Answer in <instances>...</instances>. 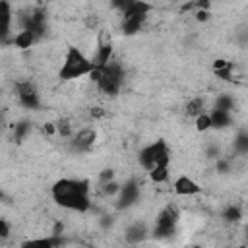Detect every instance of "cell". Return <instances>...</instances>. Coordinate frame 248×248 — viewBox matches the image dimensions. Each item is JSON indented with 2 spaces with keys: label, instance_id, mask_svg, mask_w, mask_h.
I'll use <instances>...</instances> for the list:
<instances>
[{
  "label": "cell",
  "instance_id": "6da1fadb",
  "mask_svg": "<svg viewBox=\"0 0 248 248\" xmlns=\"http://www.w3.org/2000/svg\"><path fill=\"white\" fill-rule=\"evenodd\" d=\"M52 200L72 211H87L91 207L89 198V182L87 180H76V178H60L52 184Z\"/></svg>",
  "mask_w": 248,
  "mask_h": 248
},
{
  "label": "cell",
  "instance_id": "7a4b0ae2",
  "mask_svg": "<svg viewBox=\"0 0 248 248\" xmlns=\"http://www.w3.org/2000/svg\"><path fill=\"white\" fill-rule=\"evenodd\" d=\"M95 68L93 60L87 58L78 46L70 45L64 56V62L58 70V78L62 81H72V79H79L81 76H89L91 70Z\"/></svg>",
  "mask_w": 248,
  "mask_h": 248
},
{
  "label": "cell",
  "instance_id": "3957f363",
  "mask_svg": "<svg viewBox=\"0 0 248 248\" xmlns=\"http://www.w3.org/2000/svg\"><path fill=\"white\" fill-rule=\"evenodd\" d=\"M138 161L145 170H151L153 167H169L170 149H169L165 140H157V141H153V143H149V145L140 149Z\"/></svg>",
  "mask_w": 248,
  "mask_h": 248
},
{
  "label": "cell",
  "instance_id": "277c9868",
  "mask_svg": "<svg viewBox=\"0 0 248 248\" xmlns=\"http://www.w3.org/2000/svg\"><path fill=\"white\" fill-rule=\"evenodd\" d=\"M122 81H124V70L122 66L116 62V60H110L105 68H103V74L97 81L99 85V91L105 93V95H116L122 87Z\"/></svg>",
  "mask_w": 248,
  "mask_h": 248
},
{
  "label": "cell",
  "instance_id": "5b68a950",
  "mask_svg": "<svg viewBox=\"0 0 248 248\" xmlns=\"http://www.w3.org/2000/svg\"><path fill=\"white\" fill-rule=\"evenodd\" d=\"M178 219H180V211H178V207H176V205H172V203L165 205V207L159 211L157 219H155V227H153L155 236H157V238L169 236V234L174 231V227H176Z\"/></svg>",
  "mask_w": 248,
  "mask_h": 248
},
{
  "label": "cell",
  "instance_id": "8992f818",
  "mask_svg": "<svg viewBox=\"0 0 248 248\" xmlns=\"http://www.w3.org/2000/svg\"><path fill=\"white\" fill-rule=\"evenodd\" d=\"M16 91H17V99L19 105L25 108H39L41 101H39V91L31 81H17L16 83Z\"/></svg>",
  "mask_w": 248,
  "mask_h": 248
},
{
  "label": "cell",
  "instance_id": "52a82bcc",
  "mask_svg": "<svg viewBox=\"0 0 248 248\" xmlns=\"http://www.w3.org/2000/svg\"><path fill=\"white\" fill-rule=\"evenodd\" d=\"M112 60V43H110V35L107 31H101L99 35V43H97V54L93 58V64L99 68H105L108 62Z\"/></svg>",
  "mask_w": 248,
  "mask_h": 248
},
{
  "label": "cell",
  "instance_id": "ba28073f",
  "mask_svg": "<svg viewBox=\"0 0 248 248\" xmlns=\"http://www.w3.org/2000/svg\"><path fill=\"white\" fill-rule=\"evenodd\" d=\"M151 10H153V4H149V2H145V0H134V2L122 12V17H124V19L145 21Z\"/></svg>",
  "mask_w": 248,
  "mask_h": 248
},
{
  "label": "cell",
  "instance_id": "9c48e42d",
  "mask_svg": "<svg viewBox=\"0 0 248 248\" xmlns=\"http://www.w3.org/2000/svg\"><path fill=\"white\" fill-rule=\"evenodd\" d=\"M97 140V132L93 128H83L72 138V149L74 151H89Z\"/></svg>",
  "mask_w": 248,
  "mask_h": 248
},
{
  "label": "cell",
  "instance_id": "30bf717a",
  "mask_svg": "<svg viewBox=\"0 0 248 248\" xmlns=\"http://www.w3.org/2000/svg\"><path fill=\"white\" fill-rule=\"evenodd\" d=\"M172 190H174V194H178V196H196V194L202 192V186H200L194 178L182 174V176H178V178L174 180Z\"/></svg>",
  "mask_w": 248,
  "mask_h": 248
},
{
  "label": "cell",
  "instance_id": "8fae6325",
  "mask_svg": "<svg viewBox=\"0 0 248 248\" xmlns=\"http://www.w3.org/2000/svg\"><path fill=\"white\" fill-rule=\"evenodd\" d=\"M120 207H130L132 203H136L138 202V196H140V186H138V182L136 180H128L124 186H120Z\"/></svg>",
  "mask_w": 248,
  "mask_h": 248
},
{
  "label": "cell",
  "instance_id": "7c38bea8",
  "mask_svg": "<svg viewBox=\"0 0 248 248\" xmlns=\"http://www.w3.org/2000/svg\"><path fill=\"white\" fill-rule=\"evenodd\" d=\"M35 41H37V35H35L33 31H29V29H21V31L16 33L14 39H12L14 46L19 48V50H27V48H31Z\"/></svg>",
  "mask_w": 248,
  "mask_h": 248
},
{
  "label": "cell",
  "instance_id": "4fadbf2b",
  "mask_svg": "<svg viewBox=\"0 0 248 248\" xmlns=\"http://www.w3.org/2000/svg\"><path fill=\"white\" fill-rule=\"evenodd\" d=\"M0 19H2L0 35H2V39L6 41L8 35H10V27H12V8H10V2H8V0H2V2H0Z\"/></svg>",
  "mask_w": 248,
  "mask_h": 248
},
{
  "label": "cell",
  "instance_id": "5bb4252c",
  "mask_svg": "<svg viewBox=\"0 0 248 248\" xmlns=\"http://www.w3.org/2000/svg\"><path fill=\"white\" fill-rule=\"evenodd\" d=\"M209 114H211V124H213V128H217V130H223V128H227V126L231 124V112H229V110L213 108Z\"/></svg>",
  "mask_w": 248,
  "mask_h": 248
},
{
  "label": "cell",
  "instance_id": "9a60e30c",
  "mask_svg": "<svg viewBox=\"0 0 248 248\" xmlns=\"http://www.w3.org/2000/svg\"><path fill=\"white\" fill-rule=\"evenodd\" d=\"M202 112H205V101L202 99V97H194L192 101H188V105H186V114L188 116H200Z\"/></svg>",
  "mask_w": 248,
  "mask_h": 248
},
{
  "label": "cell",
  "instance_id": "2e32d148",
  "mask_svg": "<svg viewBox=\"0 0 248 248\" xmlns=\"http://www.w3.org/2000/svg\"><path fill=\"white\" fill-rule=\"evenodd\" d=\"M29 132H31V122H29V120H19V122H16V126H14V138H16L17 143L23 141Z\"/></svg>",
  "mask_w": 248,
  "mask_h": 248
},
{
  "label": "cell",
  "instance_id": "e0dca14e",
  "mask_svg": "<svg viewBox=\"0 0 248 248\" xmlns=\"http://www.w3.org/2000/svg\"><path fill=\"white\" fill-rule=\"evenodd\" d=\"M194 124H196V130H198V132H207L209 128H213V124H211V114H209V112H202L200 116L194 118Z\"/></svg>",
  "mask_w": 248,
  "mask_h": 248
},
{
  "label": "cell",
  "instance_id": "ac0fdd59",
  "mask_svg": "<svg viewBox=\"0 0 248 248\" xmlns=\"http://www.w3.org/2000/svg\"><path fill=\"white\" fill-rule=\"evenodd\" d=\"M143 21H138V19H124L122 17V33L124 35H136L140 29H141Z\"/></svg>",
  "mask_w": 248,
  "mask_h": 248
},
{
  "label": "cell",
  "instance_id": "d6986e66",
  "mask_svg": "<svg viewBox=\"0 0 248 248\" xmlns=\"http://www.w3.org/2000/svg\"><path fill=\"white\" fill-rule=\"evenodd\" d=\"M147 172H149V178L153 182H165L169 178V167H153Z\"/></svg>",
  "mask_w": 248,
  "mask_h": 248
},
{
  "label": "cell",
  "instance_id": "ffe728a7",
  "mask_svg": "<svg viewBox=\"0 0 248 248\" xmlns=\"http://www.w3.org/2000/svg\"><path fill=\"white\" fill-rule=\"evenodd\" d=\"M232 107H234V101H232V97L231 95H219L217 99H215V107L213 108H221V110H232Z\"/></svg>",
  "mask_w": 248,
  "mask_h": 248
},
{
  "label": "cell",
  "instance_id": "44dd1931",
  "mask_svg": "<svg viewBox=\"0 0 248 248\" xmlns=\"http://www.w3.org/2000/svg\"><path fill=\"white\" fill-rule=\"evenodd\" d=\"M242 217V211L236 207V205H229L225 211H223V219L229 221V223H238Z\"/></svg>",
  "mask_w": 248,
  "mask_h": 248
},
{
  "label": "cell",
  "instance_id": "7402d4cb",
  "mask_svg": "<svg viewBox=\"0 0 248 248\" xmlns=\"http://www.w3.org/2000/svg\"><path fill=\"white\" fill-rule=\"evenodd\" d=\"M234 149L238 153H248V132H240L234 138Z\"/></svg>",
  "mask_w": 248,
  "mask_h": 248
},
{
  "label": "cell",
  "instance_id": "603a6c76",
  "mask_svg": "<svg viewBox=\"0 0 248 248\" xmlns=\"http://www.w3.org/2000/svg\"><path fill=\"white\" fill-rule=\"evenodd\" d=\"M56 132H58L62 138H70V136H72V124H70V120H68V118H60V120L56 122Z\"/></svg>",
  "mask_w": 248,
  "mask_h": 248
},
{
  "label": "cell",
  "instance_id": "cb8c5ba5",
  "mask_svg": "<svg viewBox=\"0 0 248 248\" xmlns=\"http://www.w3.org/2000/svg\"><path fill=\"white\" fill-rule=\"evenodd\" d=\"M101 192H103L105 196H114V194H118V192H120V184L112 178V180H108V182L101 184Z\"/></svg>",
  "mask_w": 248,
  "mask_h": 248
},
{
  "label": "cell",
  "instance_id": "d4e9b609",
  "mask_svg": "<svg viewBox=\"0 0 248 248\" xmlns=\"http://www.w3.org/2000/svg\"><path fill=\"white\" fill-rule=\"evenodd\" d=\"M143 234H145V227H143V225H134V227L128 231L126 238H128L130 242H136V240H140Z\"/></svg>",
  "mask_w": 248,
  "mask_h": 248
},
{
  "label": "cell",
  "instance_id": "484cf974",
  "mask_svg": "<svg viewBox=\"0 0 248 248\" xmlns=\"http://www.w3.org/2000/svg\"><path fill=\"white\" fill-rule=\"evenodd\" d=\"M132 2H134V0H110V6L116 8V10H120V12H124Z\"/></svg>",
  "mask_w": 248,
  "mask_h": 248
},
{
  "label": "cell",
  "instance_id": "4316f807",
  "mask_svg": "<svg viewBox=\"0 0 248 248\" xmlns=\"http://www.w3.org/2000/svg\"><path fill=\"white\" fill-rule=\"evenodd\" d=\"M112 178H114V170H112V169H105V170H101V174H99L101 184H105V182H108V180H112Z\"/></svg>",
  "mask_w": 248,
  "mask_h": 248
},
{
  "label": "cell",
  "instance_id": "83f0119b",
  "mask_svg": "<svg viewBox=\"0 0 248 248\" xmlns=\"http://www.w3.org/2000/svg\"><path fill=\"white\" fill-rule=\"evenodd\" d=\"M10 236V223L6 219L0 221V238H8Z\"/></svg>",
  "mask_w": 248,
  "mask_h": 248
},
{
  "label": "cell",
  "instance_id": "f1b7e54d",
  "mask_svg": "<svg viewBox=\"0 0 248 248\" xmlns=\"http://www.w3.org/2000/svg\"><path fill=\"white\" fill-rule=\"evenodd\" d=\"M227 66H231V62H229V60H225V58H217V60L213 62V72L223 70V68H227Z\"/></svg>",
  "mask_w": 248,
  "mask_h": 248
},
{
  "label": "cell",
  "instance_id": "f546056e",
  "mask_svg": "<svg viewBox=\"0 0 248 248\" xmlns=\"http://www.w3.org/2000/svg\"><path fill=\"white\" fill-rule=\"evenodd\" d=\"M194 6H196V10H209L211 0H194Z\"/></svg>",
  "mask_w": 248,
  "mask_h": 248
},
{
  "label": "cell",
  "instance_id": "4dcf8cb0",
  "mask_svg": "<svg viewBox=\"0 0 248 248\" xmlns=\"http://www.w3.org/2000/svg\"><path fill=\"white\" fill-rule=\"evenodd\" d=\"M196 19L198 21H207L209 19V10H196Z\"/></svg>",
  "mask_w": 248,
  "mask_h": 248
},
{
  "label": "cell",
  "instance_id": "1f68e13d",
  "mask_svg": "<svg viewBox=\"0 0 248 248\" xmlns=\"http://www.w3.org/2000/svg\"><path fill=\"white\" fill-rule=\"evenodd\" d=\"M43 132H45V134H48V136H52V134L56 132V124H52V122H46V124L43 126Z\"/></svg>",
  "mask_w": 248,
  "mask_h": 248
},
{
  "label": "cell",
  "instance_id": "d6a6232c",
  "mask_svg": "<svg viewBox=\"0 0 248 248\" xmlns=\"http://www.w3.org/2000/svg\"><path fill=\"white\" fill-rule=\"evenodd\" d=\"M103 114H105L103 107H93V108H91V116H93V118H101Z\"/></svg>",
  "mask_w": 248,
  "mask_h": 248
},
{
  "label": "cell",
  "instance_id": "836d02e7",
  "mask_svg": "<svg viewBox=\"0 0 248 248\" xmlns=\"http://www.w3.org/2000/svg\"><path fill=\"white\" fill-rule=\"evenodd\" d=\"M217 169H219V172H227L229 170V161H219Z\"/></svg>",
  "mask_w": 248,
  "mask_h": 248
},
{
  "label": "cell",
  "instance_id": "e575fe53",
  "mask_svg": "<svg viewBox=\"0 0 248 248\" xmlns=\"http://www.w3.org/2000/svg\"><path fill=\"white\" fill-rule=\"evenodd\" d=\"M246 232H248V227H246Z\"/></svg>",
  "mask_w": 248,
  "mask_h": 248
}]
</instances>
